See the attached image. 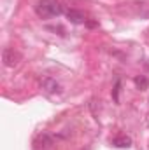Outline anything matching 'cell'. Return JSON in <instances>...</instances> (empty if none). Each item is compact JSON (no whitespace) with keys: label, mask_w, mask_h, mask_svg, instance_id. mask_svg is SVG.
Segmentation results:
<instances>
[{"label":"cell","mask_w":149,"mask_h":150,"mask_svg":"<svg viewBox=\"0 0 149 150\" xmlns=\"http://www.w3.org/2000/svg\"><path fill=\"white\" fill-rule=\"evenodd\" d=\"M35 12L39 18L47 19L53 16H60L62 14V5L54 0H39L35 4Z\"/></svg>","instance_id":"1"},{"label":"cell","mask_w":149,"mask_h":150,"mask_svg":"<svg viewBox=\"0 0 149 150\" xmlns=\"http://www.w3.org/2000/svg\"><path fill=\"white\" fill-rule=\"evenodd\" d=\"M40 87H42L47 94H62V91H63L62 84H60L56 79H53V77H44V79L40 80Z\"/></svg>","instance_id":"2"},{"label":"cell","mask_w":149,"mask_h":150,"mask_svg":"<svg viewBox=\"0 0 149 150\" xmlns=\"http://www.w3.org/2000/svg\"><path fill=\"white\" fill-rule=\"evenodd\" d=\"M53 145H54V140L47 133H40L34 140V147L37 150H49V149H53Z\"/></svg>","instance_id":"3"},{"label":"cell","mask_w":149,"mask_h":150,"mask_svg":"<svg viewBox=\"0 0 149 150\" xmlns=\"http://www.w3.org/2000/svg\"><path fill=\"white\" fill-rule=\"evenodd\" d=\"M19 59H21V56L14 51V49H11V47H5L4 51H2V61H4V65L5 67H16L18 63H19Z\"/></svg>","instance_id":"4"},{"label":"cell","mask_w":149,"mask_h":150,"mask_svg":"<svg viewBox=\"0 0 149 150\" xmlns=\"http://www.w3.org/2000/svg\"><path fill=\"white\" fill-rule=\"evenodd\" d=\"M112 145H114V147H117V149H128V147H132V138H130V136H126V134L116 136V138L112 140Z\"/></svg>","instance_id":"5"},{"label":"cell","mask_w":149,"mask_h":150,"mask_svg":"<svg viewBox=\"0 0 149 150\" xmlns=\"http://www.w3.org/2000/svg\"><path fill=\"white\" fill-rule=\"evenodd\" d=\"M67 18H69V19H70V23H74V25L86 23V18H84V14H82L81 11H75V9H70V11L67 12Z\"/></svg>","instance_id":"6"},{"label":"cell","mask_w":149,"mask_h":150,"mask_svg":"<svg viewBox=\"0 0 149 150\" xmlns=\"http://www.w3.org/2000/svg\"><path fill=\"white\" fill-rule=\"evenodd\" d=\"M135 86H137V89H140V91H146L149 87V79L148 77H144V75H140V77H135Z\"/></svg>","instance_id":"7"},{"label":"cell","mask_w":149,"mask_h":150,"mask_svg":"<svg viewBox=\"0 0 149 150\" xmlns=\"http://www.w3.org/2000/svg\"><path fill=\"white\" fill-rule=\"evenodd\" d=\"M117 94H119V82H116V86H114V91H112V96H114V101H116V103L119 101Z\"/></svg>","instance_id":"8"},{"label":"cell","mask_w":149,"mask_h":150,"mask_svg":"<svg viewBox=\"0 0 149 150\" xmlns=\"http://www.w3.org/2000/svg\"><path fill=\"white\" fill-rule=\"evenodd\" d=\"M86 26H88V28H95V26H98V23H97V21H88V19H86Z\"/></svg>","instance_id":"9"},{"label":"cell","mask_w":149,"mask_h":150,"mask_svg":"<svg viewBox=\"0 0 149 150\" xmlns=\"http://www.w3.org/2000/svg\"><path fill=\"white\" fill-rule=\"evenodd\" d=\"M82 150H90V147H86V149H82Z\"/></svg>","instance_id":"10"},{"label":"cell","mask_w":149,"mask_h":150,"mask_svg":"<svg viewBox=\"0 0 149 150\" xmlns=\"http://www.w3.org/2000/svg\"><path fill=\"white\" fill-rule=\"evenodd\" d=\"M49 150H51V149H49Z\"/></svg>","instance_id":"11"}]
</instances>
